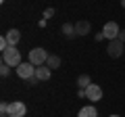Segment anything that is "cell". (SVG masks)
<instances>
[{
    "mask_svg": "<svg viewBox=\"0 0 125 117\" xmlns=\"http://www.w3.org/2000/svg\"><path fill=\"white\" fill-rule=\"evenodd\" d=\"M121 6H123V9H125V0H121Z\"/></svg>",
    "mask_w": 125,
    "mask_h": 117,
    "instance_id": "22",
    "label": "cell"
},
{
    "mask_svg": "<svg viewBox=\"0 0 125 117\" xmlns=\"http://www.w3.org/2000/svg\"><path fill=\"white\" fill-rule=\"evenodd\" d=\"M90 84H92V77H90L88 73H83V75L77 77V88H88Z\"/></svg>",
    "mask_w": 125,
    "mask_h": 117,
    "instance_id": "14",
    "label": "cell"
},
{
    "mask_svg": "<svg viewBox=\"0 0 125 117\" xmlns=\"http://www.w3.org/2000/svg\"><path fill=\"white\" fill-rule=\"evenodd\" d=\"M77 96L79 98H85V88H77Z\"/></svg>",
    "mask_w": 125,
    "mask_h": 117,
    "instance_id": "20",
    "label": "cell"
},
{
    "mask_svg": "<svg viewBox=\"0 0 125 117\" xmlns=\"http://www.w3.org/2000/svg\"><path fill=\"white\" fill-rule=\"evenodd\" d=\"M2 117H9V115H2Z\"/></svg>",
    "mask_w": 125,
    "mask_h": 117,
    "instance_id": "24",
    "label": "cell"
},
{
    "mask_svg": "<svg viewBox=\"0 0 125 117\" xmlns=\"http://www.w3.org/2000/svg\"><path fill=\"white\" fill-rule=\"evenodd\" d=\"M61 34L67 38V40H73V38L77 36V32H75V23H65V25L61 27Z\"/></svg>",
    "mask_w": 125,
    "mask_h": 117,
    "instance_id": "11",
    "label": "cell"
},
{
    "mask_svg": "<svg viewBox=\"0 0 125 117\" xmlns=\"http://www.w3.org/2000/svg\"><path fill=\"white\" fill-rule=\"evenodd\" d=\"M50 75H52V69L48 67V65H42V67H36V77L40 82H48Z\"/></svg>",
    "mask_w": 125,
    "mask_h": 117,
    "instance_id": "8",
    "label": "cell"
},
{
    "mask_svg": "<svg viewBox=\"0 0 125 117\" xmlns=\"http://www.w3.org/2000/svg\"><path fill=\"white\" fill-rule=\"evenodd\" d=\"M119 40L125 44V29H121V34H119Z\"/></svg>",
    "mask_w": 125,
    "mask_h": 117,
    "instance_id": "21",
    "label": "cell"
},
{
    "mask_svg": "<svg viewBox=\"0 0 125 117\" xmlns=\"http://www.w3.org/2000/svg\"><path fill=\"white\" fill-rule=\"evenodd\" d=\"M123 48H125V44L121 40H111L108 46H106V54L111 58H119L121 54H123Z\"/></svg>",
    "mask_w": 125,
    "mask_h": 117,
    "instance_id": "4",
    "label": "cell"
},
{
    "mask_svg": "<svg viewBox=\"0 0 125 117\" xmlns=\"http://www.w3.org/2000/svg\"><path fill=\"white\" fill-rule=\"evenodd\" d=\"M111 117H119V115H111Z\"/></svg>",
    "mask_w": 125,
    "mask_h": 117,
    "instance_id": "23",
    "label": "cell"
},
{
    "mask_svg": "<svg viewBox=\"0 0 125 117\" xmlns=\"http://www.w3.org/2000/svg\"><path fill=\"white\" fill-rule=\"evenodd\" d=\"M25 113H27L25 103H21V100H13V103H10L9 117H25Z\"/></svg>",
    "mask_w": 125,
    "mask_h": 117,
    "instance_id": "7",
    "label": "cell"
},
{
    "mask_svg": "<svg viewBox=\"0 0 125 117\" xmlns=\"http://www.w3.org/2000/svg\"><path fill=\"white\" fill-rule=\"evenodd\" d=\"M90 29H92V25H90V21H85V19H81V21L75 23V32H77V36H88Z\"/></svg>",
    "mask_w": 125,
    "mask_h": 117,
    "instance_id": "10",
    "label": "cell"
},
{
    "mask_svg": "<svg viewBox=\"0 0 125 117\" xmlns=\"http://www.w3.org/2000/svg\"><path fill=\"white\" fill-rule=\"evenodd\" d=\"M50 17H54V9L52 6H48V9L44 11V19H50Z\"/></svg>",
    "mask_w": 125,
    "mask_h": 117,
    "instance_id": "17",
    "label": "cell"
},
{
    "mask_svg": "<svg viewBox=\"0 0 125 117\" xmlns=\"http://www.w3.org/2000/svg\"><path fill=\"white\" fill-rule=\"evenodd\" d=\"M0 75H2V77H9V75H10V65L0 63Z\"/></svg>",
    "mask_w": 125,
    "mask_h": 117,
    "instance_id": "15",
    "label": "cell"
},
{
    "mask_svg": "<svg viewBox=\"0 0 125 117\" xmlns=\"http://www.w3.org/2000/svg\"><path fill=\"white\" fill-rule=\"evenodd\" d=\"M85 98H88L90 103H98V100H102V88H100L98 84H90L88 88H85Z\"/></svg>",
    "mask_w": 125,
    "mask_h": 117,
    "instance_id": "6",
    "label": "cell"
},
{
    "mask_svg": "<svg viewBox=\"0 0 125 117\" xmlns=\"http://www.w3.org/2000/svg\"><path fill=\"white\" fill-rule=\"evenodd\" d=\"M46 65H48L50 69H58L61 67V57H58V54H50L48 61H46Z\"/></svg>",
    "mask_w": 125,
    "mask_h": 117,
    "instance_id": "13",
    "label": "cell"
},
{
    "mask_svg": "<svg viewBox=\"0 0 125 117\" xmlns=\"http://www.w3.org/2000/svg\"><path fill=\"white\" fill-rule=\"evenodd\" d=\"M94 38H96V44H98V42H102V40H106L102 32H98V34H96V36H94Z\"/></svg>",
    "mask_w": 125,
    "mask_h": 117,
    "instance_id": "18",
    "label": "cell"
},
{
    "mask_svg": "<svg viewBox=\"0 0 125 117\" xmlns=\"http://www.w3.org/2000/svg\"><path fill=\"white\" fill-rule=\"evenodd\" d=\"M102 34H104V38H106L108 42H111V40H119L121 27L117 25L115 21H108V23H104V27H102Z\"/></svg>",
    "mask_w": 125,
    "mask_h": 117,
    "instance_id": "3",
    "label": "cell"
},
{
    "mask_svg": "<svg viewBox=\"0 0 125 117\" xmlns=\"http://www.w3.org/2000/svg\"><path fill=\"white\" fill-rule=\"evenodd\" d=\"M48 57L50 54L46 52L44 48H33V50H29V57H27V61H29L31 65H36V67H42V65H46V61H48Z\"/></svg>",
    "mask_w": 125,
    "mask_h": 117,
    "instance_id": "2",
    "label": "cell"
},
{
    "mask_svg": "<svg viewBox=\"0 0 125 117\" xmlns=\"http://www.w3.org/2000/svg\"><path fill=\"white\" fill-rule=\"evenodd\" d=\"M4 38H6V42H9V46H17L19 40H21V32H19V29H9V32L4 34Z\"/></svg>",
    "mask_w": 125,
    "mask_h": 117,
    "instance_id": "9",
    "label": "cell"
},
{
    "mask_svg": "<svg viewBox=\"0 0 125 117\" xmlns=\"http://www.w3.org/2000/svg\"><path fill=\"white\" fill-rule=\"evenodd\" d=\"M9 109H10V103H0V113L2 115H9Z\"/></svg>",
    "mask_w": 125,
    "mask_h": 117,
    "instance_id": "16",
    "label": "cell"
},
{
    "mask_svg": "<svg viewBox=\"0 0 125 117\" xmlns=\"http://www.w3.org/2000/svg\"><path fill=\"white\" fill-rule=\"evenodd\" d=\"M77 117H98V111H96L94 105H88V107H81V109H79Z\"/></svg>",
    "mask_w": 125,
    "mask_h": 117,
    "instance_id": "12",
    "label": "cell"
},
{
    "mask_svg": "<svg viewBox=\"0 0 125 117\" xmlns=\"http://www.w3.org/2000/svg\"><path fill=\"white\" fill-rule=\"evenodd\" d=\"M38 82H40V80H38V77L33 75V77H31V80H27V84H29V86H38Z\"/></svg>",
    "mask_w": 125,
    "mask_h": 117,
    "instance_id": "19",
    "label": "cell"
},
{
    "mask_svg": "<svg viewBox=\"0 0 125 117\" xmlns=\"http://www.w3.org/2000/svg\"><path fill=\"white\" fill-rule=\"evenodd\" d=\"M17 75L21 77V80H31V77L36 75V65H31L29 61H27V63H21L17 67Z\"/></svg>",
    "mask_w": 125,
    "mask_h": 117,
    "instance_id": "5",
    "label": "cell"
},
{
    "mask_svg": "<svg viewBox=\"0 0 125 117\" xmlns=\"http://www.w3.org/2000/svg\"><path fill=\"white\" fill-rule=\"evenodd\" d=\"M2 63L10 65V67H19L23 63L21 61V52L17 50V46H9V48L2 52Z\"/></svg>",
    "mask_w": 125,
    "mask_h": 117,
    "instance_id": "1",
    "label": "cell"
}]
</instances>
